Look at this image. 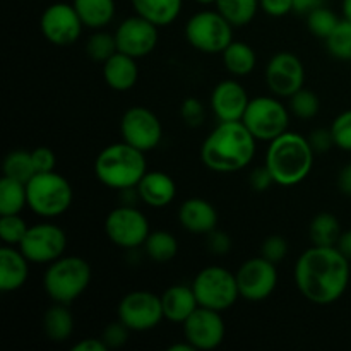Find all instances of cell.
Here are the masks:
<instances>
[{"label":"cell","instance_id":"cell-1","mask_svg":"<svg viewBox=\"0 0 351 351\" xmlns=\"http://www.w3.org/2000/svg\"><path fill=\"white\" fill-rule=\"evenodd\" d=\"M350 264L336 245H312L295 263L297 290L315 305L335 304L348 290Z\"/></svg>","mask_w":351,"mask_h":351},{"label":"cell","instance_id":"cell-2","mask_svg":"<svg viewBox=\"0 0 351 351\" xmlns=\"http://www.w3.org/2000/svg\"><path fill=\"white\" fill-rule=\"evenodd\" d=\"M257 139L242 120L218 122L201 146V161L216 173H235L256 156Z\"/></svg>","mask_w":351,"mask_h":351},{"label":"cell","instance_id":"cell-3","mask_svg":"<svg viewBox=\"0 0 351 351\" xmlns=\"http://www.w3.org/2000/svg\"><path fill=\"white\" fill-rule=\"evenodd\" d=\"M314 156L315 151L312 149L308 137L287 130L269 143L264 165L273 175L274 184L293 187L311 175Z\"/></svg>","mask_w":351,"mask_h":351},{"label":"cell","instance_id":"cell-4","mask_svg":"<svg viewBox=\"0 0 351 351\" xmlns=\"http://www.w3.org/2000/svg\"><path fill=\"white\" fill-rule=\"evenodd\" d=\"M146 153L130 146L125 141L106 146L95 160V175L105 187L113 191L136 189L146 175Z\"/></svg>","mask_w":351,"mask_h":351},{"label":"cell","instance_id":"cell-5","mask_svg":"<svg viewBox=\"0 0 351 351\" xmlns=\"http://www.w3.org/2000/svg\"><path fill=\"white\" fill-rule=\"evenodd\" d=\"M91 266L79 256H62L48 264L43 288L51 302L71 305L82 297L91 283Z\"/></svg>","mask_w":351,"mask_h":351},{"label":"cell","instance_id":"cell-6","mask_svg":"<svg viewBox=\"0 0 351 351\" xmlns=\"http://www.w3.org/2000/svg\"><path fill=\"white\" fill-rule=\"evenodd\" d=\"M27 208L45 219L65 215L74 201L72 185L64 175L57 171L34 173L26 184Z\"/></svg>","mask_w":351,"mask_h":351},{"label":"cell","instance_id":"cell-7","mask_svg":"<svg viewBox=\"0 0 351 351\" xmlns=\"http://www.w3.org/2000/svg\"><path fill=\"white\" fill-rule=\"evenodd\" d=\"M192 288L201 307L225 312L240 298L237 274L223 266H208L195 274Z\"/></svg>","mask_w":351,"mask_h":351},{"label":"cell","instance_id":"cell-8","mask_svg":"<svg viewBox=\"0 0 351 351\" xmlns=\"http://www.w3.org/2000/svg\"><path fill=\"white\" fill-rule=\"evenodd\" d=\"M235 27L218 10H201L185 24V38L195 50L208 55L223 53L233 41Z\"/></svg>","mask_w":351,"mask_h":351},{"label":"cell","instance_id":"cell-9","mask_svg":"<svg viewBox=\"0 0 351 351\" xmlns=\"http://www.w3.org/2000/svg\"><path fill=\"white\" fill-rule=\"evenodd\" d=\"M242 122L257 141L271 143L290 125V112L276 96H257L249 101Z\"/></svg>","mask_w":351,"mask_h":351},{"label":"cell","instance_id":"cell-10","mask_svg":"<svg viewBox=\"0 0 351 351\" xmlns=\"http://www.w3.org/2000/svg\"><path fill=\"white\" fill-rule=\"evenodd\" d=\"M105 233L110 242L120 249H139L151 233L149 219L136 206L122 204L106 216Z\"/></svg>","mask_w":351,"mask_h":351},{"label":"cell","instance_id":"cell-11","mask_svg":"<svg viewBox=\"0 0 351 351\" xmlns=\"http://www.w3.org/2000/svg\"><path fill=\"white\" fill-rule=\"evenodd\" d=\"M117 315L130 331H151L165 319L161 295L147 290L129 291L119 302Z\"/></svg>","mask_w":351,"mask_h":351},{"label":"cell","instance_id":"cell-12","mask_svg":"<svg viewBox=\"0 0 351 351\" xmlns=\"http://www.w3.org/2000/svg\"><path fill=\"white\" fill-rule=\"evenodd\" d=\"M19 249L31 264H51L65 256L67 233L50 221L36 223L29 226Z\"/></svg>","mask_w":351,"mask_h":351},{"label":"cell","instance_id":"cell-13","mask_svg":"<svg viewBox=\"0 0 351 351\" xmlns=\"http://www.w3.org/2000/svg\"><path fill=\"white\" fill-rule=\"evenodd\" d=\"M122 141L137 147L143 153L153 151L163 139V125L154 112L146 106H132L127 110L120 120Z\"/></svg>","mask_w":351,"mask_h":351},{"label":"cell","instance_id":"cell-14","mask_svg":"<svg viewBox=\"0 0 351 351\" xmlns=\"http://www.w3.org/2000/svg\"><path fill=\"white\" fill-rule=\"evenodd\" d=\"M237 283H239L240 298L247 302H263L274 293L278 287L276 264L266 257H252L247 259L237 269Z\"/></svg>","mask_w":351,"mask_h":351},{"label":"cell","instance_id":"cell-15","mask_svg":"<svg viewBox=\"0 0 351 351\" xmlns=\"http://www.w3.org/2000/svg\"><path fill=\"white\" fill-rule=\"evenodd\" d=\"M81 17L72 3L55 2L43 10L40 17V29L45 40L57 47L75 43L82 33Z\"/></svg>","mask_w":351,"mask_h":351},{"label":"cell","instance_id":"cell-16","mask_svg":"<svg viewBox=\"0 0 351 351\" xmlns=\"http://www.w3.org/2000/svg\"><path fill=\"white\" fill-rule=\"evenodd\" d=\"M266 84L278 98H290L305 84V67L290 51H280L266 65Z\"/></svg>","mask_w":351,"mask_h":351},{"label":"cell","instance_id":"cell-17","mask_svg":"<svg viewBox=\"0 0 351 351\" xmlns=\"http://www.w3.org/2000/svg\"><path fill=\"white\" fill-rule=\"evenodd\" d=\"M182 326H184V338L195 350L209 351L218 348L226 335L221 312L208 307H197V311Z\"/></svg>","mask_w":351,"mask_h":351},{"label":"cell","instance_id":"cell-18","mask_svg":"<svg viewBox=\"0 0 351 351\" xmlns=\"http://www.w3.org/2000/svg\"><path fill=\"white\" fill-rule=\"evenodd\" d=\"M113 34L117 50L134 58L146 57L158 45V26L137 14L122 21Z\"/></svg>","mask_w":351,"mask_h":351},{"label":"cell","instance_id":"cell-19","mask_svg":"<svg viewBox=\"0 0 351 351\" xmlns=\"http://www.w3.org/2000/svg\"><path fill=\"white\" fill-rule=\"evenodd\" d=\"M249 101V93L239 81L225 79L215 86L209 105L218 122H235L243 119Z\"/></svg>","mask_w":351,"mask_h":351},{"label":"cell","instance_id":"cell-20","mask_svg":"<svg viewBox=\"0 0 351 351\" xmlns=\"http://www.w3.org/2000/svg\"><path fill=\"white\" fill-rule=\"evenodd\" d=\"M178 221L182 228L194 235H208L218 228V211L202 197H191L178 208Z\"/></svg>","mask_w":351,"mask_h":351},{"label":"cell","instance_id":"cell-21","mask_svg":"<svg viewBox=\"0 0 351 351\" xmlns=\"http://www.w3.org/2000/svg\"><path fill=\"white\" fill-rule=\"evenodd\" d=\"M136 189L137 197L149 208H165V206H170L177 197L175 180L160 170H147Z\"/></svg>","mask_w":351,"mask_h":351},{"label":"cell","instance_id":"cell-22","mask_svg":"<svg viewBox=\"0 0 351 351\" xmlns=\"http://www.w3.org/2000/svg\"><path fill=\"white\" fill-rule=\"evenodd\" d=\"M29 264L19 247L3 245L0 249V290L10 293L23 288L29 278Z\"/></svg>","mask_w":351,"mask_h":351},{"label":"cell","instance_id":"cell-23","mask_svg":"<svg viewBox=\"0 0 351 351\" xmlns=\"http://www.w3.org/2000/svg\"><path fill=\"white\" fill-rule=\"evenodd\" d=\"M165 319L173 324H184L197 307H201L192 285H173L161 293Z\"/></svg>","mask_w":351,"mask_h":351},{"label":"cell","instance_id":"cell-24","mask_svg":"<svg viewBox=\"0 0 351 351\" xmlns=\"http://www.w3.org/2000/svg\"><path fill=\"white\" fill-rule=\"evenodd\" d=\"M137 58L130 55L117 51L106 62H103V79L106 86L113 91L125 93L137 84L139 79V67H137Z\"/></svg>","mask_w":351,"mask_h":351},{"label":"cell","instance_id":"cell-25","mask_svg":"<svg viewBox=\"0 0 351 351\" xmlns=\"http://www.w3.org/2000/svg\"><path fill=\"white\" fill-rule=\"evenodd\" d=\"M137 16L151 21L158 27L170 26L180 16L184 0H130Z\"/></svg>","mask_w":351,"mask_h":351},{"label":"cell","instance_id":"cell-26","mask_svg":"<svg viewBox=\"0 0 351 351\" xmlns=\"http://www.w3.org/2000/svg\"><path fill=\"white\" fill-rule=\"evenodd\" d=\"M84 27L103 29L113 21L117 12L115 0H72Z\"/></svg>","mask_w":351,"mask_h":351},{"label":"cell","instance_id":"cell-27","mask_svg":"<svg viewBox=\"0 0 351 351\" xmlns=\"http://www.w3.org/2000/svg\"><path fill=\"white\" fill-rule=\"evenodd\" d=\"M43 331L48 339L55 343H64L74 332V315L69 311V305L53 302L43 315Z\"/></svg>","mask_w":351,"mask_h":351},{"label":"cell","instance_id":"cell-28","mask_svg":"<svg viewBox=\"0 0 351 351\" xmlns=\"http://www.w3.org/2000/svg\"><path fill=\"white\" fill-rule=\"evenodd\" d=\"M221 57L226 71L232 75H237V77L249 75L257 65L256 51H254V48L250 47V45L243 43V41L233 40L232 43L223 50Z\"/></svg>","mask_w":351,"mask_h":351},{"label":"cell","instance_id":"cell-29","mask_svg":"<svg viewBox=\"0 0 351 351\" xmlns=\"http://www.w3.org/2000/svg\"><path fill=\"white\" fill-rule=\"evenodd\" d=\"M215 7L233 27H242L252 23L261 0H216Z\"/></svg>","mask_w":351,"mask_h":351},{"label":"cell","instance_id":"cell-30","mask_svg":"<svg viewBox=\"0 0 351 351\" xmlns=\"http://www.w3.org/2000/svg\"><path fill=\"white\" fill-rule=\"evenodd\" d=\"M341 233V225L331 213H319L308 226V237H311L312 245L335 247Z\"/></svg>","mask_w":351,"mask_h":351},{"label":"cell","instance_id":"cell-31","mask_svg":"<svg viewBox=\"0 0 351 351\" xmlns=\"http://www.w3.org/2000/svg\"><path fill=\"white\" fill-rule=\"evenodd\" d=\"M27 206V189L24 182L2 177L0 180V216L19 215Z\"/></svg>","mask_w":351,"mask_h":351},{"label":"cell","instance_id":"cell-32","mask_svg":"<svg viewBox=\"0 0 351 351\" xmlns=\"http://www.w3.org/2000/svg\"><path fill=\"white\" fill-rule=\"evenodd\" d=\"M146 256L154 263H170L178 254V242L173 233L165 230H154L144 242Z\"/></svg>","mask_w":351,"mask_h":351},{"label":"cell","instance_id":"cell-33","mask_svg":"<svg viewBox=\"0 0 351 351\" xmlns=\"http://www.w3.org/2000/svg\"><path fill=\"white\" fill-rule=\"evenodd\" d=\"M3 177L14 178V180H19L27 184V182L33 178V175L36 173L33 165V158H31V151L24 149H14L10 151L5 156L2 165Z\"/></svg>","mask_w":351,"mask_h":351},{"label":"cell","instance_id":"cell-34","mask_svg":"<svg viewBox=\"0 0 351 351\" xmlns=\"http://www.w3.org/2000/svg\"><path fill=\"white\" fill-rule=\"evenodd\" d=\"M324 41L332 57L338 60H351V21H339L336 29Z\"/></svg>","mask_w":351,"mask_h":351},{"label":"cell","instance_id":"cell-35","mask_svg":"<svg viewBox=\"0 0 351 351\" xmlns=\"http://www.w3.org/2000/svg\"><path fill=\"white\" fill-rule=\"evenodd\" d=\"M117 41L115 34H110L106 31L96 29L95 34L86 41V53L95 62H106L113 53H117Z\"/></svg>","mask_w":351,"mask_h":351},{"label":"cell","instance_id":"cell-36","mask_svg":"<svg viewBox=\"0 0 351 351\" xmlns=\"http://www.w3.org/2000/svg\"><path fill=\"white\" fill-rule=\"evenodd\" d=\"M339 17L332 12L331 9H328L326 5L317 7L312 12L307 14V27L314 36L326 40L332 31L336 29V26L339 24Z\"/></svg>","mask_w":351,"mask_h":351},{"label":"cell","instance_id":"cell-37","mask_svg":"<svg viewBox=\"0 0 351 351\" xmlns=\"http://www.w3.org/2000/svg\"><path fill=\"white\" fill-rule=\"evenodd\" d=\"M321 108V101H319L317 95L311 89L302 88L300 91L290 96V112L293 113L297 119L300 120H311L314 119Z\"/></svg>","mask_w":351,"mask_h":351},{"label":"cell","instance_id":"cell-38","mask_svg":"<svg viewBox=\"0 0 351 351\" xmlns=\"http://www.w3.org/2000/svg\"><path fill=\"white\" fill-rule=\"evenodd\" d=\"M27 228L29 226L26 225V221L19 215L0 216V239H2L3 245L19 247Z\"/></svg>","mask_w":351,"mask_h":351},{"label":"cell","instance_id":"cell-39","mask_svg":"<svg viewBox=\"0 0 351 351\" xmlns=\"http://www.w3.org/2000/svg\"><path fill=\"white\" fill-rule=\"evenodd\" d=\"M329 129H331L335 146L351 153V110L339 113V115L332 120Z\"/></svg>","mask_w":351,"mask_h":351},{"label":"cell","instance_id":"cell-40","mask_svg":"<svg viewBox=\"0 0 351 351\" xmlns=\"http://www.w3.org/2000/svg\"><path fill=\"white\" fill-rule=\"evenodd\" d=\"M180 117L187 127H192V129L201 127L206 120L204 103L199 98H194V96L184 99V103L180 106Z\"/></svg>","mask_w":351,"mask_h":351},{"label":"cell","instance_id":"cell-41","mask_svg":"<svg viewBox=\"0 0 351 351\" xmlns=\"http://www.w3.org/2000/svg\"><path fill=\"white\" fill-rule=\"evenodd\" d=\"M288 242L285 237L281 235H269L263 242V247H261V256L266 257L271 263L278 264L287 257L288 254Z\"/></svg>","mask_w":351,"mask_h":351},{"label":"cell","instance_id":"cell-42","mask_svg":"<svg viewBox=\"0 0 351 351\" xmlns=\"http://www.w3.org/2000/svg\"><path fill=\"white\" fill-rule=\"evenodd\" d=\"M129 332L130 329L127 328L122 321L117 319L115 322H112V324H108L105 329H103L101 339L106 343L108 350L122 348V346L127 343V339H129Z\"/></svg>","mask_w":351,"mask_h":351},{"label":"cell","instance_id":"cell-43","mask_svg":"<svg viewBox=\"0 0 351 351\" xmlns=\"http://www.w3.org/2000/svg\"><path fill=\"white\" fill-rule=\"evenodd\" d=\"M31 158H33V165L36 173H45V171H53L57 167V156H55L53 149L48 146H40L36 149L31 151Z\"/></svg>","mask_w":351,"mask_h":351},{"label":"cell","instance_id":"cell-44","mask_svg":"<svg viewBox=\"0 0 351 351\" xmlns=\"http://www.w3.org/2000/svg\"><path fill=\"white\" fill-rule=\"evenodd\" d=\"M208 249L215 256H226L232 250V239L228 233L221 232V230H213L211 233H208Z\"/></svg>","mask_w":351,"mask_h":351},{"label":"cell","instance_id":"cell-45","mask_svg":"<svg viewBox=\"0 0 351 351\" xmlns=\"http://www.w3.org/2000/svg\"><path fill=\"white\" fill-rule=\"evenodd\" d=\"M261 10L271 17H283L293 12V0H261Z\"/></svg>","mask_w":351,"mask_h":351},{"label":"cell","instance_id":"cell-46","mask_svg":"<svg viewBox=\"0 0 351 351\" xmlns=\"http://www.w3.org/2000/svg\"><path fill=\"white\" fill-rule=\"evenodd\" d=\"M249 182H250V187H252L256 192H266L271 185H274V178L273 175H271V171L267 170L266 165L252 170V173H250L249 177Z\"/></svg>","mask_w":351,"mask_h":351},{"label":"cell","instance_id":"cell-47","mask_svg":"<svg viewBox=\"0 0 351 351\" xmlns=\"http://www.w3.org/2000/svg\"><path fill=\"white\" fill-rule=\"evenodd\" d=\"M308 143H311L312 149H314L315 153H326V151H329L335 146L331 129L314 130V132L311 134V137H308Z\"/></svg>","mask_w":351,"mask_h":351},{"label":"cell","instance_id":"cell-48","mask_svg":"<svg viewBox=\"0 0 351 351\" xmlns=\"http://www.w3.org/2000/svg\"><path fill=\"white\" fill-rule=\"evenodd\" d=\"M108 346L101 338H86L72 346V351H106Z\"/></svg>","mask_w":351,"mask_h":351},{"label":"cell","instance_id":"cell-49","mask_svg":"<svg viewBox=\"0 0 351 351\" xmlns=\"http://www.w3.org/2000/svg\"><path fill=\"white\" fill-rule=\"evenodd\" d=\"M324 3L326 0H293V12L307 16L308 12H312L317 7H322Z\"/></svg>","mask_w":351,"mask_h":351},{"label":"cell","instance_id":"cell-50","mask_svg":"<svg viewBox=\"0 0 351 351\" xmlns=\"http://www.w3.org/2000/svg\"><path fill=\"white\" fill-rule=\"evenodd\" d=\"M338 187L345 195L351 197V163L346 165L338 175Z\"/></svg>","mask_w":351,"mask_h":351},{"label":"cell","instance_id":"cell-51","mask_svg":"<svg viewBox=\"0 0 351 351\" xmlns=\"http://www.w3.org/2000/svg\"><path fill=\"white\" fill-rule=\"evenodd\" d=\"M336 247L341 250L343 256H345L346 259H348L351 263V230H346V232L341 233V237H339Z\"/></svg>","mask_w":351,"mask_h":351},{"label":"cell","instance_id":"cell-52","mask_svg":"<svg viewBox=\"0 0 351 351\" xmlns=\"http://www.w3.org/2000/svg\"><path fill=\"white\" fill-rule=\"evenodd\" d=\"M194 350H195L194 346H192L185 338L182 343H175V345H171L170 348H168V351H194Z\"/></svg>","mask_w":351,"mask_h":351},{"label":"cell","instance_id":"cell-53","mask_svg":"<svg viewBox=\"0 0 351 351\" xmlns=\"http://www.w3.org/2000/svg\"><path fill=\"white\" fill-rule=\"evenodd\" d=\"M341 9H343V19L351 21V0H343Z\"/></svg>","mask_w":351,"mask_h":351},{"label":"cell","instance_id":"cell-54","mask_svg":"<svg viewBox=\"0 0 351 351\" xmlns=\"http://www.w3.org/2000/svg\"><path fill=\"white\" fill-rule=\"evenodd\" d=\"M197 3H201V5H215L216 0H195Z\"/></svg>","mask_w":351,"mask_h":351}]
</instances>
